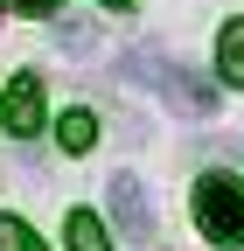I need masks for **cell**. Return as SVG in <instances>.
<instances>
[{
	"label": "cell",
	"mask_w": 244,
	"mask_h": 251,
	"mask_svg": "<svg viewBox=\"0 0 244 251\" xmlns=\"http://www.w3.org/2000/svg\"><path fill=\"white\" fill-rule=\"evenodd\" d=\"M7 7H21V14H56V0H7Z\"/></svg>",
	"instance_id": "10"
},
{
	"label": "cell",
	"mask_w": 244,
	"mask_h": 251,
	"mask_svg": "<svg viewBox=\"0 0 244 251\" xmlns=\"http://www.w3.org/2000/svg\"><path fill=\"white\" fill-rule=\"evenodd\" d=\"M112 224L133 244H154V196L140 188V175H112Z\"/></svg>",
	"instance_id": "3"
},
{
	"label": "cell",
	"mask_w": 244,
	"mask_h": 251,
	"mask_svg": "<svg viewBox=\"0 0 244 251\" xmlns=\"http://www.w3.org/2000/svg\"><path fill=\"white\" fill-rule=\"evenodd\" d=\"M70 251H112V230L91 209H70Z\"/></svg>",
	"instance_id": "7"
},
{
	"label": "cell",
	"mask_w": 244,
	"mask_h": 251,
	"mask_svg": "<svg viewBox=\"0 0 244 251\" xmlns=\"http://www.w3.org/2000/svg\"><path fill=\"white\" fill-rule=\"evenodd\" d=\"M0 251H42V237L21 224V216H0Z\"/></svg>",
	"instance_id": "8"
},
{
	"label": "cell",
	"mask_w": 244,
	"mask_h": 251,
	"mask_svg": "<svg viewBox=\"0 0 244 251\" xmlns=\"http://www.w3.org/2000/svg\"><path fill=\"white\" fill-rule=\"evenodd\" d=\"M56 140H63V153H91V147H98V119H91V112H63Z\"/></svg>",
	"instance_id": "6"
},
{
	"label": "cell",
	"mask_w": 244,
	"mask_h": 251,
	"mask_svg": "<svg viewBox=\"0 0 244 251\" xmlns=\"http://www.w3.org/2000/svg\"><path fill=\"white\" fill-rule=\"evenodd\" d=\"M63 49H70V56H84V49H98V35H91L84 21H63Z\"/></svg>",
	"instance_id": "9"
},
{
	"label": "cell",
	"mask_w": 244,
	"mask_h": 251,
	"mask_svg": "<svg viewBox=\"0 0 244 251\" xmlns=\"http://www.w3.org/2000/svg\"><path fill=\"white\" fill-rule=\"evenodd\" d=\"M217 77L244 84V21H223V35H217Z\"/></svg>",
	"instance_id": "5"
},
{
	"label": "cell",
	"mask_w": 244,
	"mask_h": 251,
	"mask_svg": "<svg viewBox=\"0 0 244 251\" xmlns=\"http://www.w3.org/2000/svg\"><path fill=\"white\" fill-rule=\"evenodd\" d=\"M119 70H126V84H146V91H161V98L181 112V119H217V84H202L195 70H181V63H168V56H154V49H133L126 63H119Z\"/></svg>",
	"instance_id": "1"
},
{
	"label": "cell",
	"mask_w": 244,
	"mask_h": 251,
	"mask_svg": "<svg viewBox=\"0 0 244 251\" xmlns=\"http://www.w3.org/2000/svg\"><path fill=\"white\" fill-rule=\"evenodd\" d=\"M42 112H49V98H42V77L35 70H21L14 84H7V105H0V119H7V133H42Z\"/></svg>",
	"instance_id": "4"
},
{
	"label": "cell",
	"mask_w": 244,
	"mask_h": 251,
	"mask_svg": "<svg viewBox=\"0 0 244 251\" xmlns=\"http://www.w3.org/2000/svg\"><path fill=\"white\" fill-rule=\"evenodd\" d=\"M189 202H195V230H202L209 244H223V251L244 244V181H230V175H202Z\"/></svg>",
	"instance_id": "2"
},
{
	"label": "cell",
	"mask_w": 244,
	"mask_h": 251,
	"mask_svg": "<svg viewBox=\"0 0 244 251\" xmlns=\"http://www.w3.org/2000/svg\"><path fill=\"white\" fill-rule=\"evenodd\" d=\"M98 7H119V14H126V7H133V0H98Z\"/></svg>",
	"instance_id": "11"
}]
</instances>
